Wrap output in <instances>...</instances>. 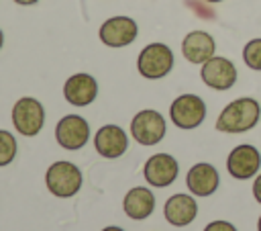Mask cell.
<instances>
[{"label": "cell", "mask_w": 261, "mask_h": 231, "mask_svg": "<svg viewBox=\"0 0 261 231\" xmlns=\"http://www.w3.org/2000/svg\"><path fill=\"white\" fill-rule=\"evenodd\" d=\"M259 117H261L259 102L255 98L243 96L228 102L220 110L216 119V129L222 133H245L259 123Z\"/></svg>", "instance_id": "1"}, {"label": "cell", "mask_w": 261, "mask_h": 231, "mask_svg": "<svg viewBox=\"0 0 261 231\" xmlns=\"http://www.w3.org/2000/svg\"><path fill=\"white\" fill-rule=\"evenodd\" d=\"M82 170L71 161H55L45 172V184L57 198H69L82 188Z\"/></svg>", "instance_id": "2"}, {"label": "cell", "mask_w": 261, "mask_h": 231, "mask_svg": "<svg viewBox=\"0 0 261 231\" xmlns=\"http://www.w3.org/2000/svg\"><path fill=\"white\" fill-rule=\"evenodd\" d=\"M173 67V51L165 43H149L137 57V70L147 80L165 78Z\"/></svg>", "instance_id": "3"}, {"label": "cell", "mask_w": 261, "mask_h": 231, "mask_svg": "<svg viewBox=\"0 0 261 231\" xmlns=\"http://www.w3.org/2000/svg\"><path fill=\"white\" fill-rule=\"evenodd\" d=\"M45 123V108L33 96H22L12 106V125L24 137H35Z\"/></svg>", "instance_id": "4"}, {"label": "cell", "mask_w": 261, "mask_h": 231, "mask_svg": "<svg viewBox=\"0 0 261 231\" xmlns=\"http://www.w3.org/2000/svg\"><path fill=\"white\" fill-rule=\"evenodd\" d=\"M169 117L177 129H196L206 119V104L198 94H179L169 106Z\"/></svg>", "instance_id": "5"}, {"label": "cell", "mask_w": 261, "mask_h": 231, "mask_svg": "<svg viewBox=\"0 0 261 231\" xmlns=\"http://www.w3.org/2000/svg\"><path fill=\"white\" fill-rule=\"evenodd\" d=\"M167 125L161 112L153 108L139 110L130 121V135L141 145H157L165 137Z\"/></svg>", "instance_id": "6"}, {"label": "cell", "mask_w": 261, "mask_h": 231, "mask_svg": "<svg viewBox=\"0 0 261 231\" xmlns=\"http://www.w3.org/2000/svg\"><path fill=\"white\" fill-rule=\"evenodd\" d=\"M55 139L63 149H82L90 139V125L80 114H65L55 127Z\"/></svg>", "instance_id": "7"}, {"label": "cell", "mask_w": 261, "mask_h": 231, "mask_svg": "<svg viewBox=\"0 0 261 231\" xmlns=\"http://www.w3.org/2000/svg\"><path fill=\"white\" fill-rule=\"evenodd\" d=\"M237 67L230 59L226 57H220V55H214L210 57L206 63H202V70H200V78L202 82L212 88V90H228L234 86L237 82Z\"/></svg>", "instance_id": "8"}, {"label": "cell", "mask_w": 261, "mask_h": 231, "mask_svg": "<svg viewBox=\"0 0 261 231\" xmlns=\"http://www.w3.org/2000/svg\"><path fill=\"white\" fill-rule=\"evenodd\" d=\"M139 35V27L130 16H112L100 27V41L108 47H126Z\"/></svg>", "instance_id": "9"}, {"label": "cell", "mask_w": 261, "mask_h": 231, "mask_svg": "<svg viewBox=\"0 0 261 231\" xmlns=\"http://www.w3.org/2000/svg\"><path fill=\"white\" fill-rule=\"evenodd\" d=\"M261 166V155H259V149L255 145H249V143H243V145H237L228 157H226V170L232 178L237 180H247V178H253L257 174Z\"/></svg>", "instance_id": "10"}, {"label": "cell", "mask_w": 261, "mask_h": 231, "mask_svg": "<svg viewBox=\"0 0 261 231\" xmlns=\"http://www.w3.org/2000/svg\"><path fill=\"white\" fill-rule=\"evenodd\" d=\"M177 172H179L177 159L173 155H169V153H155V155H151L147 159L145 168H143L145 180L151 186H157V188H165L171 182H175Z\"/></svg>", "instance_id": "11"}, {"label": "cell", "mask_w": 261, "mask_h": 231, "mask_svg": "<svg viewBox=\"0 0 261 231\" xmlns=\"http://www.w3.org/2000/svg\"><path fill=\"white\" fill-rule=\"evenodd\" d=\"M63 96L73 106H88L98 96V82L90 74H73L63 84Z\"/></svg>", "instance_id": "12"}, {"label": "cell", "mask_w": 261, "mask_h": 231, "mask_svg": "<svg viewBox=\"0 0 261 231\" xmlns=\"http://www.w3.org/2000/svg\"><path fill=\"white\" fill-rule=\"evenodd\" d=\"M94 147L102 157H120L128 147V137L118 125H104L94 135Z\"/></svg>", "instance_id": "13"}, {"label": "cell", "mask_w": 261, "mask_h": 231, "mask_svg": "<svg viewBox=\"0 0 261 231\" xmlns=\"http://www.w3.org/2000/svg\"><path fill=\"white\" fill-rule=\"evenodd\" d=\"M216 43L214 37L206 31H192L181 41V55L190 63H206L210 57H214Z\"/></svg>", "instance_id": "14"}, {"label": "cell", "mask_w": 261, "mask_h": 231, "mask_svg": "<svg viewBox=\"0 0 261 231\" xmlns=\"http://www.w3.org/2000/svg\"><path fill=\"white\" fill-rule=\"evenodd\" d=\"M163 215L169 225L186 227L196 219L198 204H196L194 196H190V194H173L171 198H167V202L163 206Z\"/></svg>", "instance_id": "15"}, {"label": "cell", "mask_w": 261, "mask_h": 231, "mask_svg": "<svg viewBox=\"0 0 261 231\" xmlns=\"http://www.w3.org/2000/svg\"><path fill=\"white\" fill-rule=\"evenodd\" d=\"M186 184L188 190L196 196H210L212 192H216L218 188V172L212 164H196L190 168L188 176H186Z\"/></svg>", "instance_id": "16"}, {"label": "cell", "mask_w": 261, "mask_h": 231, "mask_svg": "<svg viewBox=\"0 0 261 231\" xmlns=\"http://www.w3.org/2000/svg\"><path fill=\"white\" fill-rule=\"evenodd\" d=\"M122 209H124V213L130 219L143 221V219H147L153 213V209H155V196H153V192L149 188H143V186L130 188L124 194Z\"/></svg>", "instance_id": "17"}, {"label": "cell", "mask_w": 261, "mask_h": 231, "mask_svg": "<svg viewBox=\"0 0 261 231\" xmlns=\"http://www.w3.org/2000/svg\"><path fill=\"white\" fill-rule=\"evenodd\" d=\"M16 157V139L12 133L0 129V168L8 166Z\"/></svg>", "instance_id": "18"}, {"label": "cell", "mask_w": 261, "mask_h": 231, "mask_svg": "<svg viewBox=\"0 0 261 231\" xmlns=\"http://www.w3.org/2000/svg\"><path fill=\"white\" fill-rule=\"evenodd\" d=\"M243 61H245L251 70L261 72V37L251 39V41L243 47Z\"/></svg>", "instance_id": "19"}, {"label": "cell", "mask_w": 261, "mask_h": 231, "mask_svg": "<svg viewBox=\"0 0 261 231\" xmlns=\"http://www.w3.org/2000/svg\"><path fill=\"white\" fill-rule=\"evenodd\" d=\"M204 231H237V227L228 221H212L204 227Z\"/></svg>", "instance_id": "20"}, {"label": "cell", "mask_w": 261, "mask_h": 231, "mask_svg": "<svg viewBox=\"0 0 261 231\" xmlns=\"http://www.w3.org/2000/svg\"><path fill=\"white\" fill-rule=\"evenodd\" d=\"M253 196H255V200L261 204V174L255 178V182H253Z\"/></svg>", "instance_id": "21"}, {"label": "cell", "mask_w": 261, "mask_h": 231, "mask_svg": "<svg viewBox=\"0 0 261 231\" xmlns=\"http://www.w3.org/2000/svg\"><path fill=\"white\" fill-rule=\"evenodd\" d=\"M12 2H16V4H20V6H33V4H37L39 0H12Z\"/></svg>", "instance_id": "22"}, {"label": "cell", "mask_w": 261, "mask_h": 231, "mask_svg": "<svg viewBox=\"0 0 261 231\" xmlns=\"http://www.w3.org/2000/svg\"><path fill=\"white\" fill-rule=\"evenodd\" d=\"M102 231H124V229H120V227H116V225H110V227H104Z\"/></svg>", "instance_id": "23"}, {"label": "cell", "mask_w": 261, "mask_h": 231, "mask_svg": "<svg viewBox=\"0 0 261 231\" xmlns=\"http://www.w3.org/2000/svg\"><path fill=\"white\" fill-rule=\"evenodd\" d=\"M2 45H4V33H2V29H0V49H2Z\"/></svg>", "instance_id": "24"}, {"label": "cell", "mask_w": 261, "mask_h": 231, "mask_svg": "<svg viewBox=\"0 0 261 231\" xmlns=\"http://www.w3.org/2000/svg\"><path fill=\"white\" fill-rule=\"evenodd\" d=\"M257 231H261V217H259V221H257Z\"/></svg>", "instance_id": "25"}, {"label": "cell", "mask_w": 261, "mask_h": 231, "mask_svg": "<svg viewBox=\"0 0 261 231\" xmlns=\"http://www.w3.org/2000/svg\"><path fill=\"white\" fill-rule=\"evenodd\" d=\"M206 2H212L214 4V2H222V0H206Z\"/></svg>", "instance_id": "26"}]
</instances>
